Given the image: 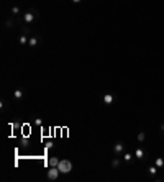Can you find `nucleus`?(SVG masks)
<instances>
[{
	"label": "nucleus",
	"mask_w": 164,
	"mask_h": 182,
	"mask_svg": "<svg viewBox=\"0 0 164 182\" xmlns=\"http://www.w3.org/2000/svg\"><path fill=\"white\" fill-rule=\"evenodd\" d=\"M40 18V12L36 10V8H28V10L23 13V21H25V25H31L33 21H36Z\"/></svg>",
	"instance_id": "obj_1"
},
{
	"label": "nucleus",
	"mask_w": 164,
	"mask_h": 182,
	"mask_svg": "<svg viewBox=\"0 0 164 182\" xmlns=\"http://www.w3.org/2000/svg\"><path fill=\"white\" fill-rule=\"evenodd\" d=\"M57 169L61 171V174H69V172L72 171V162L69 161V159H61V161H59V166H57Z\"/></svg>",
	"instance_id": "obj_2"
},
{
	"label": "nucleus",
	"mask_w": 164,
	"mask_h": 182,
	"mask_svg": "<svg viewBox=\"0 0 164 182\" xmlns=\"http://www.w3.org/2000/svg\"><path fill=\"white\" fill-rule=\"evenodd\" d=\"M115 100H117V97H115V94H112V92H105V94L102 95L103 105H107V107H110Z\"/></svg>",
	"instance_id": "obj_3"
},
{
	"label": "nucleus",
	"mask_w": 164,
	"mask_h": 182,
	"mask_svg": "<svg viewBox=\"0 0 164 182\" xmlns=\"http://www.w3.org/2000/svg\"><path fill=\"white\" fill-rule=\"evenodd\" d=\"M125 148H126V144L123 141H117L113 144V154L115 156H122L123 153H125Z\"/></svg>",
	"instance_id": "obj_4"
},
{
	"label": "nucleus",
	"mask_w": 164,
	"mask_h": 182,
	"mask_svg": "<svg viewBox=\"0 0 164 182\" xmlns=\"http://www.w3.org/2000/svg\"><path fill=\"white\" fill-rule=\"evenodd\" d=\"M59 174H61V171L57 169V167H49V171H48V179L49 181H56L57 177H59Z\"/></svg>",
	"instance_id": "obj_5"
},
{
	"label": "nucleus",
	"mask_w": 164,
	"mask_h": 182,
	"mask_svg": "<svg viewBox=\"0 0 164 182\" xmlns=\"http://www.w3.org/2000/svg\"><path fill=\"white\" fill-rule=\"evenodd\" d=\"M146 156H148V154H146V151H144L143 148H136V149H135V157H136V159H139V161H144V159H146Z\"/></svg>",
	"instance_id": "obj_6"
},
{
	"label": "nucleus",
	"mask_w": 164,
	"mask_h": 182,
	"mask_svg": "<svg viewBox=\"0 0 164 182\" xmlns=\"http://www.w3.org/2000/svg\"><path fill=\"white\" fill-rule=\"evenodd\" d=\"M15 25H16V18H13V15H12V16H7V18H5V28H7V30L15 28Z\"/></svg>",
	"instance_id": "obj_7"
},
{
	"label": "nucleus",
	"mask_w": 164,
	"mask_h": 182,
	"mask_svg": "<svg viewBox=\"0 0 164 182\" xmlns=\"http://www.w3.org/2000/svg\"><path fill=\"white\" fill-rule=\"evenodd\" d=\"M40 40H41V36H40V35L31 36L30 41H28V46H30V48H36V46L40 44Z\"/></svg>",
	"instance_id": "obj_8"
},
{
	"label": "nucleus",
	"mask_w": 164,
	"mask_h": 182,
	"mask_svg": "<svg viewBox=\"0 0 164 182\" xmlns=\"http://www.w3.org/2000/svg\"><path fill=\"white\" fill-rule=\"evenodd\" d=\"M13 97H15L16 100H21V99L25 97V90H23V89H15V90H13Z\"/></svg>",
	"instance_id": "obj_9"
},
{
	"label": "nucleus",
	"mask_w": 164,
	"mask_h": 182,
	"mask_svg": "<svg viewBox=\"0 0 164 182\" xmlns=\"http://www.w3.org/2000/svg\"><path fill=\"white\" fill-rule=\"evenodd\" d=\"M59 157H56V156H53V157H49V161H48V164H49V167H57L59 166Z\"/></svg>",
	"instance_id": "obj_10"
},
{
	"label": "nucleus",
	"mask_w": 164,
	"mask_h": 182,
	"mask_svg": "<svg viewBox=\"0 0 164 182\" xmlns=\"http://www.w3.org/2000/svg\"><path fill=\"white\" fill-rule=\"evenodd\" d=\"M28 41H30V38H28L26 35H23V33H21L20 38H18V44H20V46H25V44H28Z\"/></svg>",
	"instance_id": "obj_11"
},
{
	"label": "nucleus",
	"mask_w": 164,
	"mask_h": 182,
	"mask_svg": "<svg viewBox=\"0 0 164 182\" xmlns=\"http://www.w3.org/2000/svg\"><path fill=\"white\" fill-rule=\"evenodd\" d=\"M120 166H122V161H120L118 157H115V159H113V161L110 162V167H112V169H118Z\"/></svg>",
	"instance_id": "obj_12"
},
{
	"label": "nucleus",
	"mask_w": 164,
	"mask_h": 182,
	"mask_svg": "<svg viewBox=\"0 0 164 182\" xmlns=\"http://www.w3.org/2000/svg\"><path fill=\"white\" fill-rule=\"evenodd\" d=\"M20 13H21V8L20 7H12V10H10V15H13V16H20Z\"/></svg>",
	"instance_id": "obj_13"
},
{
	"label": "nucleus",
	"mask_w": 164,
	"mask_h": 182,
	"mask_svg": "<svg viewBox=\"0 0 164 182\" xmlns=\"http://www.w3.org/2000/svg\"><path fill=\"white\" fill-rule=\"evenodd\" d=\"M122 156H123V161L128 162V164H130L131 161H133V154H130V153H123Z\"/></svg>",
	"instance_id": "obj_14"
},
{
	"label": "nucleus",
	"mask_w": 164,
	"mask_h": 182,
	"mask_svg": "<svg viewBox=\"0 0 164 182\" xmlns=\"http://www.w3.org/2000/svg\"><path fill=\"white\" fill-rule=\"evenodd\" d=\"M158 169H159V167L156 166V164H154V166H149V169H148V174H149V176H156V172H158Z\"/></svg>",
	"instance_id": "obj_15"
},
{
	"label": "nucleus",
	"mask_w": 164,
	"mask_h": 182,
	"mask_svg": "<svg viewBox=\"0 0 164 182\" xmlns=\"http://www.w3.org/2000/svg\"><path fill=\"white\" fill-rule=\"evenodd\" d=\"M154 164L158 167H164V159L163 157H156V159H154Z\"/></svg>",
	"instance_id": "obj_16"
},
{
	"label": "nucleus",
	"mask_w": 164,
	"mask_h": 182,
	"mask_svg": "<svg viewBox=\"0 0 164 182\" xmlns=\"http://www.w3.org/2000/svg\"><path fill=\"white\" fill-rule=\"evenodd\" d=\"M0 108H2V112H7V108H8V103L5 99H2V102H0Z\"/></svg>",
	"instance_id": "obj_17"
},
{
	"label": "nucleus",
	"mask_w": 164,
	"mask_h": 182,
	"mask_svg": "<svg viewBox=\"0 0 164 182\" xmlns=\"http://www.w3.org/2000/svg\"><path fill=\"white\" fill-rule=\"evenodd\" d=\"M20 144H21V146H23V148H28V146H30V141H28V138H21V140H20Z\"/></svg>",
	"instance_id": "obj_18"
},
{
	"label": "nucleus",
	"mask_w": 164,
	"mask_h": 182,
	"mask_svg": "<svg viewBox=\"0 0 164 182\" xmlns=\"http://www.w3.org/2000/svg\"><path fill=\"white\" fill-rule=\"evenodd\" d=\"M136 138H138V141H139V143H143L144 140H146V135H144V131H139Z\"/></svg>",
	"instance_id": "obj_19"
},
{
	"label": "nucleus",
	"mask_w": 164,
	"mask_h": 182,
	"mask_svg": "<svg viewBox=\"0 0 164 182\" xmlns=\"http://www.w3.org/2000/svg\"><path fill=\"white\" fill-rule=\"evenodd\" d=\"M33 123H35V125H38V127H41V125H43V120H41V118H38V116H35V118H33Z\"/></svg>",
	"instance_id": "obj_20"
},
{
	"label": "nucleus",
	"mask_w": 164,
	"mask_h": 182,
	"mask_svg": "<svg viewBox=\"0 0 164 182\" xmlns=\"http://www.w3.org/2000/svg\"><path fill=\"white\" fill-rule=\"evenodd\" d=\"M30 31H31V28H30V26H28V25H26V26H23V28H21V33H23V35H28Z\"/></svg>",
	"instance_id": "obj_21"
},
{
	"label": "nucleus",
	"mask_w": 164,
	"mask_h": 182,
	"mask_svg": "<svg viewBox=\"0 0 164 182\" xmlns=\"http://www.w3.org/2000/svg\"><path fill=\"white\" fill-rule=\"evenodd\" d=\"M72 2H74V3H81L82 0H72Z\"/></svg>",
	"instance_id": "obj_22"
},
{
	"label": "nucleus",
	"mask_w": 164,
	"mask_h": 182,
	"mask_svg": "<svg viewBox=\"0 0 164 182\" xmlns=\"http://www.w3.org/2000/svg\"><path fill=\"white\" fill-rule=\"evenodd\" d=\"M161 131H164V123H161Z\"/></svg>",
	"instance_id": "obj_23"
}]
</instances>
